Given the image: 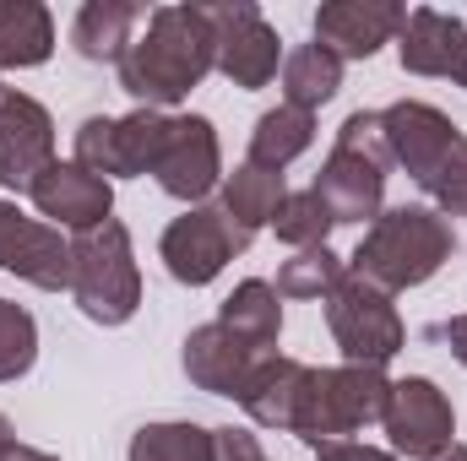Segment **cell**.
Returning a JSON list of instances; mask_svg holds the SVG:
<instances>
[{
  "label": "cell",
  "instance_id": "40",
  "mask_svg": "<svg viewBox=\"0 0 467 461\" xmlns=\"http://www.w3.org/2000/svg\"><path fill=\"white\" fill-rule=\"evenodd\" d=\"M0 98H5V82H0Z\"/></svg>",
  "mask_w": 467,
  "mask_h": 461
},
{
  "label": "cell",
  "instance_id": "11",
  "mask_svg": "<svg viewBox=\"0 0 467 461\" xmlns=\"http://www.w3.org/2000/svg\"><path fill=\"white\" fill-rule=\"evenodd\" d=\"M55 163V119L38 98L11 93L0 98V185L5 190H33L38 174Z\"/></svg>",
  "mask_w": 467,
  "mask_h": 461
},
{
  "label": "cell",
  "instance_id": "32",
  "mask_svg": "<svg viewBox=\"0 0 467 461\" xmlns=\"http://www.w3.org/2000/svg\"><path fill=\"white\" fill-rule=\"evenodd\" d=\"M218 461H272L250 429H218Z\"/></svg>",
  "mask_w": 467,
  "mask_h": 461
},
{
  "label": "cell",
  "instance_id": "23",
  "mask_svg": "<svg viewBox=\"0 0 467 461\" xmlns=\"http://www.w3.org/2000/svg\"><path fill=\"white\" fill-rule=\"evenodd\" d=\"M277 82H283V104H294V109L316 115L321 104H332V98H337V87H343V60H337V55H327L321 44H299V49H288V55H283Z\"/></svg>",
  "mask_w": 467,
  "mask_h": 461
},
{
  "label": "cell",
  "instance_id": "8",
  "mask_svg": "<svg viewBox=\"0 0 467 461\" xmlns=\"http://www.w3.org/2000/svg\"><path fill=\"white\" fill-rule=\"evenodd\" d=\"M244 244H250V233L234 223L223 207H185L163 239H158V255H163V266H169V277L174 282H185V288H207V282H218L223 277V266H229L234 255H244Z\"/></svg>",
  "mask_w": 467,
  "mask_h": 461
},
{
  "label": "cell",
  "instance_id": "34",
  "mask_svg": "<svg viewBox=\"0 0 467 461\" xmlns=\"http://www.w3.org/2000/svg\"><path fill=\"white\" fill-rule=\"evenodd\" d=\"M22 229H27V212H16V207L0 201V271H5V261H11V250H16Z\"/></svg>",
  "mask_w": 467,
  "mask_h": 461
},
{
  "label": "cell",
  "instance_id": "27",
  "mask_svg": "<svg viewBox=\"0 0 467 461\" xmlns=\"http://www.w3.org/2000/svg\"><path fill=\"white\" fill-rule=\"evenodd\" d=\"M343 277H348V261H337V255L321 244V250H294V255L277 266V282H272V288H277L283 299H327Z\"/></svg>",
  "mask_w": 467,
  "mask_h": 461
},
{
  "label": "cell",
  "instance_id": "38",
  "mask_svg": "<svg viewBox=\"0 0 467 461\" xmlns=\"http://www.w3.org/2000/svg\"><path fill=\"white\" fill-rule=\"evenodd\" d=\"M5 446H16V435H11V418L0 413V451H5Z\"/></svg>",
  "mask_w": 467,
  "mask_h": 461
},
{
  "label": "cell",
  "instance_id": "19",
  "mask_svg": "<svg viewBox=\"0 0 467 461\" xmlns=\"http://www.w3.org/2000/svg\"><path fill=\"white\" fill-rule=\"evenodd\" d=\"M136 22H141V11L130 0H88L77 11V22H71V44H77L82 60H99V66L109 60V66H119L125 49L136 44Z\"/></svg>",
  "mask_w": 467,
  "mask_h": 461
},
{
  "label": "cell",
  "instance_id": "31",
  "mask_svg": "<svg viewBox=\"0 0 467 461\" xmlns=\"http://www.w3.org/2000/svg\"><path fill=\"white\" fill-rule=\"evenodd\" d=\"M310 451H316V461H397L391 446H369V440H321Z\"/></svg>",
  "mask_w": 467,
  "mask_h": 461
},
{
  "label": "cell",
  "instance_id": "2",
  "mask_svg": "<svg viewBox=\"0 0 467 461\" xmlns=\"http://www.w3.org/2000/svg\"><path fill=\"white\" fill-rule=\"evenodd\" d=\"M451 250H457V233L435 207H391L364 229L358 250L348 255V277L380 293H408L430 282L451 261Z\"/></svg>",
  "mask_w": 467,
  "mask_h": 461
},
{
  "label": "cell",
  "instance_id": "39",
  "mask_svg": "<svg viewBox=\"0 0 467 461\" xmlns=\"http://www.w3.org/2000/svg\"><path fill=\"white\" fill-rule=\"evenodd\" d=\"M457 87H467V55H462V71H457Z\"/></svg>",
  "mask_w": 467,
  "mask_h": 461
},
{
  "label": "cell",
  "instance_id": "14",
  "mask_svg": "<svg viewBox=\"0 0 467 461\" xmlns=\"http://www.w3.org/2000/svg\"><path fill=\"white\" fill-rule=\"evenodd\" d=\"M305 380H310V364L283 358V353H261V358H255V369H250V380L239 385V396H234V402L250 413V424H255V429L294 435Z\"/></svg>",
  "mask_w": 467,
  "mask_h": 461
},
{
  "label": "cell",
  "instance_id": "16",
  "mask_svg": "<svg viewBox=\"0 0 467 461\" xmlns=\"http://www.w3.org/2000/svg\"><path fill=\"white\" fill-rule=\"evenodd\" d=\"M310 190L327 201L332 223H375L380 207H386V169L369 163V158H353L343 147H332V158L321 163Z\"/></svg>",
  "mask_w": 467,
  "mask_h": 461
},
{
  "label": "cell",
  "instance_id": "1",
  "mask_svg": "<svg viewBox=\"0 0 467 461\" xmlns=\"http://www.w3.org/2000/svg\"><path fill=\"white\" fill-rule=\"evenodd\" d=\"M213 71V22L202 5H158L147 16V33L119 60V87L141 109H174L185 104Z\"/></svg>",
  "mask_w": 467,
  "mask_h": 461
},
{
  "label": "cell",
  "instance_id": "13",
  "mask_svg": "<svg viewBox=\"0 0 467 461\" xmlns=\"http://www.w3.org/2000/svg\"><path fill=\"white\" fill-rule=\"evenodd\" d=\"M27 196H33L38 218H49V229H71V233L99 229L115 212V185L88 174L82 163H60V158L38 174V185Z\"/></svg>",
  "mask_w": 467,
  "mask_h": 461
},
{
  "label": "cell",
  "instance_id": "22",
  "mask_svg": "<svg viewBox=\"0 0 467 461\" xmlns=\"http://www.w3.org/2000/svg\"><path fill=\"white\" fill-rule=\"evenodd\" d=\"M223 212H229L239 229L255 233L272 229V218H277V207H283V196H288V185H283V174H272V169H255V163H239L234 174H223Z\"/></svg>",
  "mask_w": 467,
  "mask_h": 461
},
{
  "label": "cell",
  "instance_id": "6",
  "mask_svg": "<svg viewBox=\"0 0 467 461\" xmlns=\"http://www.w3.org/2000/svg\"><path fill=\"white\" fill-rule=\"evenodd\" d=\"M321 304H327L332 343L343 347V364L386 369L408 347V332H402V315H397L391 293H380V288H369L358 277H343Z\"/></svg>",
  "mask_w": 467,
  "mask_h": 461
},
{
  "label": "cell",
  "instance_id": "5",
  "mask_svg": "<svg viewBox=\"0 0 467 461\" xmlns=\"http://www.w3.org/2000/svg\"><path fill=\"white\" fill-rule=\"evenodd\" d=\"M380 125H386V141H391V163H402L424 196H435L462 169V158H467L462 125L451 115H441L435 104L402 98V104L380 109Z\"/></svg>",
  "mask_w": 467,
  "mask_h": 461
},
{
  "label": "cell",
  "instance_id": "24",
  "mask_svg": "<svg viewBox=\"0 0 467 461\" xmlns=\"http://www.w3.org/2000/svg\"><path fill=\"white\" fill-rule=\"evenodd\" d=\"M310 141H316V115H305V109H294V104H277V109H266V115L255 119V130H250V158H244V163L283 174L299 152H310Z\"/></svg>",
  "mask_w": 467,
  "mask_h": 461
},
{
  "label": "cell",
  "instance_id": "18",
  "mask_svg": "<svg viewBox=\"0 0 467 461\" xmlns=\"http://www.w3.org/2000/svg\"><path fill=\"white\" fill-rule=\"evenodd\" d=\"M218 326L234 332L239 343L255 347V353H277V332H283V293H277L272 282H261V277H244L229 299H223Z\"/></svg>",
  "mask_w": 467,
  "mask_h": 461
},
{
  "label": "cell",
  "instance_id": "7",
  "mask_svg": "<svg viewBox=\"0 0 467 461\" xmlns=\"http://www.w3.org/2000/svg\"><path fill=\"white\" fill-rule=\"evenodd\" d=\"M202 11L213 22V71H223L239 93H255L283 71V38L261 16V5L223 0V5H202Z\"/></svg>",
  "mask_w": 467,
  "mask_h": 461
},
{
  "label": "cell",
  "instance_id": "9",
  "mask_svg": "<svg viewBox=\"0 0 467 461\" xmlns=\"http://www.w3.org/2000/svg\"><path fill=\"white\" fill-rule=\"evenodd\" d=\"M380 429L391 435V456L408 461H430L441 456L446 446H457V413H451V396L424 380V374H408V380H391V396H386V418Z\"/></svg>",
  "mask_w": 467,
  "mask_h": 461
},
{
  "label": "cell",
  "instance_id": "25",
  "mask_svg": "<svg viewBox=\"0 0 467 461\" xmlns=\"http://www.w3.org/2000/svg\"><path fill=\"white\" fill-rule=\"evenodd\" d=\"M125 461H218V429L169 418V424H141L130 435Z\"/></svg>",
  "mask_w": 467,
  "mask_h": 461
},
{
  "label": "cell",
  "instance_id": "12",
  "mask_svg": "<svg viewBox=\"0 0 467 461\" xmlns=\"http://www.w3.org/2000/svg\"><path fill=\"white\" fill-rule=\"evenodd\" d=\"M408 5L397 0H327L316 11V44L337 60H369L380 44H397Z\"/></svg>",
  "mask_w": 467,
  "mask_h": 461
},
{
  "label": "cell",
  "instance_id": "29",
  "mask_svg": "<svg viewBox=\"0 0 467 461\" xmlns=\"http://www.w3.org/2000/svg\"><path fill=\"white\" fill-rule=\"evenodd\" d=\"M33 358H38V321L22 304L0 299V385L22 380L33 369Z\"/></svg>",
  "mask_w": 467,
  "mask_h": 461
},
{
  "label": "cell",
  "instance_id": "10",
  "mask_svg": "<svg viewBox=\"0 0 467 461\" xmlns=\"http://www.w3.org/2000/svg\"><path fill=\"white\" fill-rule=\"evenodd\" d=\"M152 179L163 185V196L202 207L218 185H223V147L207 115H169L163 152L152 163Z\"/></svg>",
  "mask_w": 467,
  "mask_h": 461
},
{
  "label": "cell",
  "instance_id": "30",
  "mask_svg": "<svg viewBox=\"0 0 467 461\" xmlns=\"http://www.w3.org/2000/svg\"><path fill=\"white\" fill-rule=\"evenodd\" d=\"M332 147H343V152H353V158H369V163L391 169V141H386V125H380L375 109H358V115L343 119V130H337Z\"/></svg>",
  "mask_w": 467,
  "mask_h": 461
},
{
  "label": "cell",
  "instance_id": "37",
  "mask_svg": "<svg viewBox=\"0 0 467 461\" xmlns=\"http://www.w3.org/2000/svg\"><path fill=\"white\" fill-rule=\"evenodd\" d=\"M430 461H467V446H446L441 456H430Z\"/></svg>",
  "mask_w": 467,
  "mask_h": 461
},
{
  "label": "cell",
  "instance_id": "17",
  "mask_svg": "<svg viewBox=\"0 0 467 461\" xmlns=\"http://www.w3.org/2000/svg\"><path fill=\"white\" fill-rule=\"evenodd\" d=\"M255 358H261V353L244 347L234 332H223L218 321H213V326H196V332L185 337V353H180L191 385L207 391V396H239V385L250 380Z\"/></svg>",
  "mask_w": 467,
  "mask_h": 461
},
{
  "label": "cell",
  "instance_id": "3",
  "mask_svg": "<svg viewBox=\"0 0 467 461\" xmlns=\"http://www.w3.org/2000/svg\"><path fill=\"white\" fill-rule=\"evenodd\" d=\"M71 299L93 326H125L141 304L136 250L119 218L71 233Z\"/></svg>",
  "mask_w": 467,
  "mask_h": 461
},
{
  "label": "cell",
  "instance_id": "4",
  "mask_svg": "<svg viewBox=\"0 0 467 461\" xmlns=\"http://www.w3.org/2000/svg\"><path fill=\"white\" fill-rule=\"evenodd\" d=\"M386 396H391L386 369H364V364L310 369L305 396H299L294 435H299L305 446H321V440H353V435H364L369 424L386 418Z\"/></svg>",
  "mask_w": 467,
  "mask_h": 461
},
{
  "label": "cell",
  "instance_id": "21",
  "mask_svg": "<svg viewBox=\"0 0 467 461\" xmlns=\"http://www.w3.org/2000/svg\"><path fill=\"white\" fill-rule=\"evenodd\" d=\"M5 271H16L22 282H33L44 293H71V239L49 223H38V218H27Z\"/></svg>",
  "mask_w": 467,
  "mask_h": 461
},
{
  "label": "cell",
  "instance_id": "28",
  "mask_svg": "<svg viewBox=\"0 0 467 461\" xmlns=\"http://www.w3.org/2000/svg\"><path fill=\"white\" fill-rule=\"evenodd\" d=\"M332 229H337V223H332V212H327V201H321L316 190H288L283 207H277V218H272V233H277L288 250H321Z\"/></svg>",
  "mask_w": 467,
  "mask_h": 461
},
{
  "label": "cell",
  "instance_id": "35",
  "mask_svg": "<svg viewBox=\"0 0 467 461\" xmlns=\"http://www.w3.org/2000/svg\"><path fill=\"white\" fill-rule=\"evenodd\" d=\"M430 337H441V343L451 347V358H457V364L467 369V315H451V321H441Z\"/></svg>",
  "mask_w": 467,
  "mask_h": 461
},
{
  "label": "cell",
  "instance_id": "33",
  "mask_svg": "<svg viewBox=\"0 0 467 461\" xmlns=\"http://www.w3.org/2000/svg\"><path fill=\"white\" fill-rule=\"evenodd\" d=\"M435 212L441 218H467V158H462V169L435 190Z\"/></svg>",
  "mask_w": 467,
  "mask_h": 461
},
{
  "label": "cell",
  "instance_id": "20",
  "mask_svg": "<svg viewBox=\"0 0 467 461\" xmlns=\"http://www.w3.org/2000/svg\"><path fill=\"white\" fill-rule=\"evenodd\" d=\"M55 55V16L38 0H0V71H27Z\"/></svg>",
  "mask_w": 467,
  "mask_h": 461
},
{
  "label": "cell",
  "instance_id": "26",
  "mask_svg": "<svg viewBox=\"0 0 467 461\" xmlns=\"http://www.w3.org/2000/svg\"><path fill=\"white\" fill-rule=\"evenodd\" d=\"M163 136H169V115L163 109H130L115 119V169L119 179H136V174H152L158 152H163Z\"/></svg>",
  "mask_w": 467,
  "mask_h": 461
},
{
  "label": "cell",
  "instance_id": "36",
  "mask_svg": "<svg viewBox=\"0 0 467 461\" xmlns=\"http://www.w3.org/2000/svg\"><path fill=\"white\" fill-rule=\"evenodd\" d=\"M0 461H60V456H49V451H38V446H22V440H16V446H5V451H0Z\"/></svg>",
  "mask_w": 467,
  "mask_h": 461
},
{
  "label": "cell",
  "instance_id": "15",
  "mask_svg": "<svg viewBox=\"0 0 467 461\" xmlns=\"http://www.w3.org/2000/svg\"><path fill=\"white\" fill-rule=\"evenodd\" d=\"M397 55H402V71H413V77H451L457 82L467 55V22L451 11H435V5H413L402 33H397Z\"/></svg>",
  "mask_w": 467,
  "mask_h": 461
}]
</instances>
